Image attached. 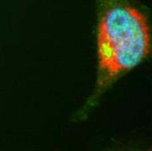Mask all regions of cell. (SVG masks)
Listing matches in <instances>:
<instances>
[{"mask_svg": "<svg viewBox=\"0 0 152 151\" xmlns=\"http://www.w3.org/2000/svg\"><path fill=\"white\" fill-rule=\"evenodd\" d=\"M151 50L145 16L124 0H102L97 28L98 71L87 107L121 76L144 61Z\"/></svg>", "mask_w": 152, "mask_h": 151, "instance_id": "1", "label": "cell"}]
</instances>
